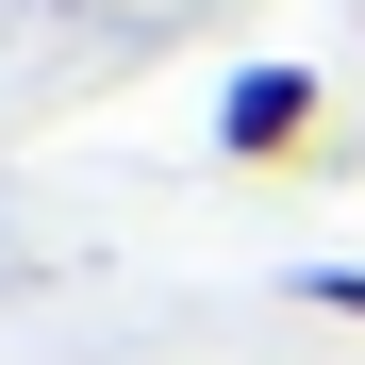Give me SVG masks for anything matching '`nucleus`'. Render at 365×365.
I'll return each mask as SVG.
<instances>
[{"label":"nucleus","instance_id":"f257e3e1","mask_svg":"<svg viewBox=\"0 0 365 365\" xmlns=\"http://www.w3.org/2000/svg\"><path fill=\"white\" fill-rule=\"evenodd\" d=\"M316 116H332V83L266 50V67H232V83H216V150H232V166H299V150H316Z\"/></svg>","mask_w":365,"mask_h":365},{"label":"nucleus","instance_id":"f03ea898","mask_svg":"<svg viewBox=\"0 0 365 365\" xmlns=\"http://www.w3.org/2000/svg\"><path fill=\"white\" fill-rule=\"evenodd\" d=\"M299 299H316V316H349V332H365V266H299Z\"/></svg>","mask_w":365,"mask_h":365}]
</instances>
